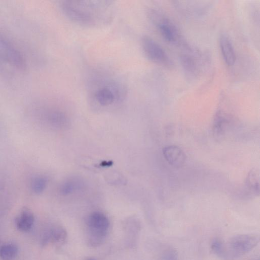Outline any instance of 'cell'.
Returning a JSON list of instances; mask_svg holds the SVG:
<instances>
[{"label": "cell", "instance_id": "cell-1", "mask_svg": "<svg viewBox=\"0 0 260 260\" xmlns=\"http://www.w3.org/2000/svg\"><path fill=\"white\" fill-rule=\"evenodd\" d=\"M60 6L68 19L88 27L107 24L112 19L113 13L111 1H63Z\"/></svg>", "mask_w": 260, "mask_h": 260}, {"label": "cell", "instance_id": "cell-2", "mask_svg": "<svg viewBox=\"0 0 260 260\" xmlns=\"http://www.w3.org/2000/svg\"><path fill=\"white\" fill-rule=\"evenodd\" d=\"M100 78L90 84L88 95L92 102L102 107H107L122 101L126 94L125 86L111 78Z\"/></svg>", "mask_w": 260, "mask_h": 260}, {"label": "cell", "instance_id": "cell-3", "mask_svg": "<svg viewBox=\"0 0 260 260\" xmlns=\"http://www.w3.org/2000/svg\"><path fill=\"white\" fill-rule=\"evenodd\" d=\"M259 242V237L253 234L237 235L224 243L225 259L237 258L249 252Z\"/></svg>", "mask_w": 260, "mask_h": 260}, {"label": "cell", "instance_id": "cell-4", "mask_svg": "<svg viewBox=\"0 0 260 260\" xmlns=\"http://www.w3.org/2000/svg\"><path fill=\"white\" fill-rule=\"evenodd\" d=\"M0 64L17 71H24L26 63L15 46L0 33Z\"/></svg>", "mask_w": 260, "mask_h": 260}, {"label": "cell", "instance_id": "cell-5", "mask_svg": "<svg viewBox=\"0 0 260 260\" xmlns=\"http://www.w3.org/2000/svg\"><path fill=\"white\" fill-rule=\"evenodd\" d=\"M87 225L89 244L94 247L99 245L108 234L110 225L108 218L102 212H93L88 216Z\"/></svg>", "mask_w": 260, "mask_h": 260}, {"label": "cell", "instance_id": "cell-6", "mask_svg": "<svg viewBox=\"0 0 260 260\" xmlns=\"http://www.w3.org/2000/svg\"><path fill=\"white\" fill-rule=\"evenodd\" d=\"M141 45L145 55L150 60L159 64H170V60L166 52L153 39L148 36L143 37Z\"/></svg>", "mask_w": 260, "mask_h": 260}, {"label": "cell", "instance_id": "cell-7", "mask_svg": "<svg viewBox=\"0 0 260 260\" xmlns=\"http://www.w3.org/2000/svg\"><path fill=\"white\" fill-rule=\"evenodd\" d=\"M152 21L157 27L163 38L169 42H175L178 38V32L175 26L161 14L153 11L151 13Z\"/></svg>", "mask_w": 260, "mask_h": 260}, {"label": "cell", "instance_id": "cell-8", "mask_svg": "<svg viewBox=\"0 0 260 260\" xmlns=\"http://www.w3.org/2000/svg\"><path fill=\"white\" fill-rule=\"evenodd\" d=\"M219 45L222 57L226 64L233 66L236 60L234 48L230 39L225 35L220 37Z\"/></svg>", "mask_w": 260, "mask_h": 260}, {"label": "cell", "instance_id": "cell-9", "mask_svg": "<svg viewBox=\"0 0 260 260\" xmlns=\"http://www.w3.org/2000/svg\"><path fill=\"white\" fill-rule=\"evenodd\" d=\"M163 153L166 159L171 165L180 166L185 161V156L183 151L176 146H169L165 147Z\"/></svg>", "mask_w": 260, "mask_h": 260}, {"label": "cell", "instance_id": "cell-10", "mask_svg": "<svg viewBox=\"0 0 260 260\" xmlns=\"http://www.w3.org/2000/svg\"><path fill=\"white\" fill-rule=\"evenodd\" d=\"M67 237L66 231L61 226H56L51 229L45 235L44 244L52 243L62 244L65 242Z\"/></svg>", "mask_w": 260, "mask_h": 260}, {"label": "cell", "instance_id": "cell-11", "mask_svg": "<svg viewBox=\"0 0 260 260\" xmlns=\"http://www.w3.org/2000/svg\"><path fill=\"white\" fill-rule=\"evenodd\" d=\"M34 222V216L32 212L28 209H23L15 219L17 229L22 232L29 231Z\"/></svg>", "mask_w": 260, "mask_h": 260}, {"label": "cell", "instance_id": "cell-12", "mask_svg": "<svg viewBox=\"0 0 260 260\" xmlns=\"http://www.w3.org/2000/svg\"><path fill=\"white\" fill-rule=\"evenodd\" d=\"M17 247L14 244L2 245L0 248V257L3 260H12L16 256Z\"/></svg>", "mask_w": 260, "mask_h": 260}, {"label": "cell", "instance_id": "cell-13", "mask_svg": "<svg viewBox=\"0 0 260 260\" xmlns=\"http://www.w3.org/2000/svg\"><path fill=\"white\" fill-rule=\"evenodd\" d=\"M212 251L220 258L225 259L224 243L219 238L213 239L210 246Z\"/></svg>", "mask_w": 260, "mask_h": 260}, {"label": "cell", "instance_id": "cell-14", "mask_svg": "<svg viewBox=\"0 0 260 260\" xmlns=\"http://www.w3.org/2000/svg\"><path fill=\"white\" fill-rule=\"evenodd\" d=\"M181 61L184 69L189 73L197 72V65L194 59L189 55L183 54L181 56Z\"/></svg>", "mask_w": 260, "mask_h": 260}, {"label": "cell", "instance_id": "cell-15", "mask_svg": "<svg viewBox=\"0 0 260 260\" xmlns=\"http://www.w3.org/2000/svg\"><path fill=\"white\" fill-rule=\"evenodd\" d=\"M79 186V183L75 180H67L61 185L60 192L62 195H69L74 192Z\"/></svg>", "mask_w": 260, "mask_h": 260}, {"label": "cell", "instance_id": "cell-16", "mask_svg": "<svg viewBox=\"0 0 260 260\" xmlns=\"http://www.w3.org/2000/svg\"><path fill=\"white\" fill-rule=\"evenodd\" d=\"M47 180L44 177H37L35 178L31 183V188L36 193H40L43 191L47 185Z\"/></svg>", "mask_w": 260, "mask_h": 260}, {"label": "cell", "instance_id": "cell-17", "mask_svg": "<svg viewBox=\"0 0 260 260\" xmlns=\"http://www.w3.org/2000/svg\"><path fill=\"white\" fill-rule=\"evenodd\" d=\"M161 260H178L177 251L172 247L167 248L162 253Z\"/></svg>", "mask_w": 260, "mask_h": 260}, {"label": "cell", "instance_id": "cell-18", "mask_svg": "<svg viewBox=\"0 0 260 260\" xmlns=\"http://www.w3.org/2000/svg\"><path fill=\"white\" fill-rule=\"evenodd\" d=\"M258 175L255 171H252L249 174L248 178V185L252 188L256 190L257 187L258 186Z\"/></svg>", "mask_w": 260, "mask_h": 260}, {"label": "cell", "instance_id": "cell-19", "mask_svg": "<svg viewBox=\"0 0 260 260\" xmlns=\"http://www.w3.org/2000/svg\"><path fill=\"white\" fill-rule=\"evenodd\" d=\"M88 260H94V259H92V258H90V259H88Z\"/></svg>", "mask_w": 260, "mask_h": 260}, {"label": "cell", "instance_id": "cell-20", "mask_svg": "<svg viewBox=\"0 0 260 260\" xmlns=\"http://www.w3.org/2000/svg\"><path fill=\"white\" fill-rule=\"evenodd\" d=\"M2 246V245H1V244H0V248L1 247V246Z\"/></svg>", "mask_w": 260, "mask_h": 260}]
</instances>
